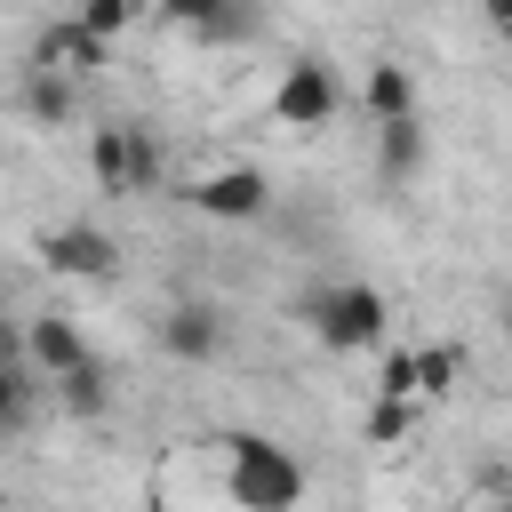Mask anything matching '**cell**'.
<instances>
[{
  "label": "cell",
  "mask_w": 512,
  "mask_h": 512,
  "mask_svg": "<svg viewBox=\"0 0 512 512\" xmlns=\"http://www.w3.org/2000/svg\"><path fill=\"white\" fill-rule=\"evenodd\" d=\"M408 408H416V400H400V392H376V400H368V440H376V448H400V440H408V424H416Z\"/></svg>",
  "instance_id": "9a60e30c"
},
{
  "label": "cell",
  "mask_w": 512,
  "mask_h": 512,
  "mask_svg": "<svg viewBox=\"0 0 512 512\" xmlns=\"http://www.w3.org/2000/svg\"><path fill=\"white\" fill-rule=\"evenodd\" d=\"M216 496L224 504H248V512H288V504H304V464L280 448V440H264V432H232V440H216Z\"/></svg>",
  "instance_id": "6da1fadb"
},
{
  "label": "cell",
  "mask_w": 512,
  "mask_h": 512,
  "mask_svg": "<svg viewBox=\"0 0 512 512\" xmlns=\"http://www.w3.org/2000/svg\"><path fill=\"white\" fill-rule=\"evenodd\" d=\"M184 200H192L200 216H216V224H256V216L272 208V184H264V168L232 160V168H200V176L184 184Z\"/></svg>",
  "instance_id": "5b68a950"
},
{
  "label": "cell",
  "mask_w": 512,
  "mask_h": 512,
  "mask_svg": "<svg viewBox=\"0 0 512 512\" xmlns=\"http://www.w3.org/2000/svg\"><path fill=\"white\" fill-rule=\"evenodd\" d=\"M336 104H344L336 64H320V56H288V64H280V80H272V120H280L288 136L328 128V120H336Z\"/></svg>",
  "instance_id": "277c9868"
},
{
  "label": "cell",
  "mask_w": 512,
  "mask_h": 512,
  "mask_svg": "<svg viewBox=\"0 0 512 512\" xmlns=\"http://www.w3.org/2000/svg\"><path fill=\"white\" fill-rule=\"evenodd\" d=\"M416 160H424V128H416V112H408V120H376V176H384V184H408Z\"/></svg>",
  "instance_id": "8fae6325"
},
{
  "label": "cell",
  "mask_w": 512,
  "mask_h": 512,
  "mask_svg": "<svg viewBox=\"0 0 512 512\" xmlns=\"http://www.w3.org/2000/svg\"><path fill=\"white\" fill-rule=\"evenodd\" d=\"M384 328H392L384 288H368V280H328V288H312V336H320L328 352H384Z\"/></svg>",
  "instance_id": "7a4b0ae2"
},
{
  "label": "cell",
  "mask_w": 512,
  "mask_h": 512,
  "mask_svg": "<svg viewBox=\"0 0 512 512\" xmlns=\"http://www.w3.org/2000/svg\"><path fill=\"white\" fill-rule=\"evenodd\" d=\"M24 360H32V368L56 384V376H72V368L88 360V344H80V328H72L64 312H40V320L24 328Z\"/></svg>",
  "instance_id": "52a82bcc"
},
{
  "label": "cell",
  "mask_w": 512,
  "mask_h": 512,
  "mask_svg": "<svg viewBox=\"0 0 512 512\" xmlns=\"http://www.w3.org/2000/svg\"><path fill=\"white\" fill-rule=\"evenodd\" d=\"M160 344H168L176 360H216V352H224V320H216V304H176V312L160 320Z\"/></svg>",
  "instance_id": "9c48e42d"
},
{
  "label": "cell",
  "mask_w": 512,
  "mask_h": 512,
  "mask_svg": "<svg viewBox=\"0 0 512 512\" xmlns=\"http://www.w3.org/2000/svg\"><path fill=\"white\" fill-rule=\"evenodd\" d=\"M504 328H512V296H504Z\"/></svg>",
  "instance_id": "ffe728a7"
},
{
  "label": "cell",
  "mask_w": 512,
  "mask_h": 512,
  "mask_svg": "<svg viewBox=\"0 0 512 512\" xmlns=\"http://www.w3.org/2000/svg\"><path fill=\"white\" fill-rule=\"evenodd\" d=\"M376 392L424 400V360H416V344H384V360H376Z\"/></svg>",
  "instance_id": "7c38bea8"
},
{
  "label": "cell",
  "mask_w": 512,
  "mask_h": 512,
  "mask_svg": "<svg viewBox=\"0 0 512 512\" xmlns=\"http://www.w3.org/2000/svg\"><path fill=\"white\" fill-rule=\"evenodd\" d=\"M120 264V240L104 232V224H56L48 232V272H64V280H104Z\"/></svg>",
  "instance_id": "8992f818"
},
{
  "label": "cell",
  "mask_w": 512,
  "mask_h": 512,
  "mask_svg": "<svg viewBox=\"0 0 512 512\" xmlns=\"http://www.w3.org/2000/svg\"><path fill=\"white\" fill-rule=\"evenodd\" d=\"M24 112H32V120H64V112H72V72H48V64H40V80L24 88Z\"/></svg>",
  "instance_id": "2e32d148"
},
{
  "label": "cell",
  "mask_w": 512,
  "mask_h": 512,
  "mask_svg": "<svg viewBox=\"0 0 512 512\" xmlns=\"http://www.w3.org/2000/svg\"><path fill=\"white\" fill-rule=\"evenodd\" d=\"M360 104H368V120H408V112H416V80H408V64L376 56V64L360 72Z\"/></svg>",
  "instance_id": "30bf717a"
},
{
  "label": "cell",
  "mask_w": 512,
  "mask_h": 512,
  "mask_svg": "<svg viewBox=\"0 0 512 512\" xmlns=\"http://www.w3.org/2000/svg\"><path fill=\"white\" fill-rule=\"evenodd\" d=\"M56 400H64L72 416H96V408H104V360H80L72 376H56Z\"/></svg>",
  "instance_id": "5bb4252c"
},
{
  "label": "cell",
  "mask_w": 512,
  "mask_h": 512,
  "mask_svg": "<svg viewBox=\"0 0 512 512\" xmlns=\"http://www.w3.org/2000/svg\"><path fill=\"white\" fill-rule=\"evenodd\" d=\"M104 48H112V40H104V32H88V24L72 16V24H48V40H40V64H48V72H72V80H88V72H104Z\"/></svg>",
  "instance_id": "ba28073f"
},
{
  "label": "cell",
  "mask_w": 512,
  "mask_h": 512,
  "mask_svg": "<svg viewBox=\"0 0 512 512\" xmlns=\"http://www.w3.org/2000/svg\"><path fill=\"white\" fill-rule=\"evenodd\" d=\"M136 8H144V0H80L72 16H80L88 32H104V40H120V32L136 24Z\"/></svg>",
  "instance_id": "e0dca14e"
},
{
  "label": "cell",
  "mask_w": 512,
  "mask_h": 512,
  "mask_svg": "<svg viewBox=\"0 0 512 512\" xmlns=\"http://www.w3.org/2000/svg\"><path fill=\"white\" fill-rule=\"evenodd\" d=\"M88 168L112 200H136V192H160V144L144 120H96L88 128Z\"/></svg>",
  "instance_id": "3957f363"
},
{
  "label": "cell",
  "mask_w": 512,
  "mask_h": 512,
  "mask_svg": "<svg viewBox=\"0 0 512 512\" xmlns=\"http://www.w3.org/2000/svg\"><path fill=\"white\" fill-rule=\"evenodd\" d=\"M416 360H424V400L464 384V344H416Z\"/></svg>",
  "instance_id": "4fadbf2b"
},
{
  "label": "cell",
  "mask_w": 512,
  "mask_h": 512,
  "mask_svg": "<svg viewBox=\"0 0 512 512\" xmlns=\"http://www.w3.org/2000/svg\"><path fill=\"white\" fill-rule=\"evenodd\" d=\"M168 16H184V24H216L224 16V0H160Z\"/></svg>",
  "instance_id": "ac0fdd59"
},
{
  "label": "cell",
  "mask_w": 512,
  "mask_h": 512,
  "mask_svg": "<svg viewBox=\"0 0 512 512\" xmlns=\"http://www.w3.org/2000/svg\"><path fill=\"white\" fill-rule=\"evenodd\" d=\"M480 16H488V24L504 32V40H512V0H480Z\"/></svg>",
  "instance_id": "d6986e66"
}]
</instances>
